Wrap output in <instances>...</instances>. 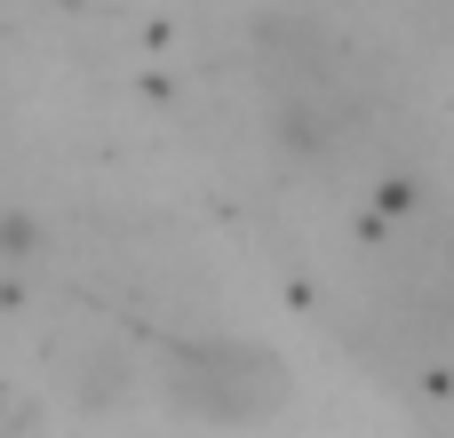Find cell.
Segmentation results:
<instances>
[{
  "instance_id": "1",
  "label": "cell",
  "mask_w": 454,
  "mask_h": 438,
  "mask_svg": "<svg viewBox=\"0 0 454 438\" xmlns=\"http://www.w3.org/2000/svg\"><path fill=\"white\" fill-rule=\"evenodd\" d=\"M168 399L192 423H263L287 407V367L239 335H184L168 351Z\"/></svg>"
}]
</instances>
